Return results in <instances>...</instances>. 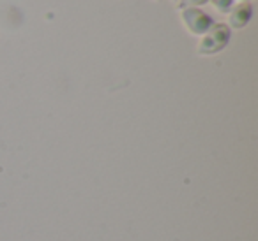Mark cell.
<instances>
[{"mask_svg": "<svg viewBox=\"0 0 258 241\" xmlns=\"http://www.w3.org/2000/svg\"><path fill=\"white\" fill-rule=\"evenodd\" d=\"M230 41V29L226 25H212L200 43V53L212 55L221 51Z\"/></svg>", "mask_w": 258, "mask_h": 241, "instance_id": "obj_1", "label": "cell"}, {"mask_svg": "<svg viewBox=\"0 0 258 241\" xmlns=\"http://www.w3.org/2000/svg\"><path fill=\"white\" fill-rule=\"evenodd\" d=\"M182 20L186 23V27L197 36H202V34H207L209 29L214 25L212 18L207 15L205 11L197 8H186L182 9Z\"/></svg>", "mask_w": 258, "mask_h": 241, "instance_id": "obj_2", "label": "cell"}, {"mask_svg": "<svg viewBox=\"0 0 258 241\" xmlns=\"http://www.w3.org/2000/svg\"><path fill=\"white\" fill-rule=\"evenodd\" d=\"M253 15V8L249 4H239L232 9V15H230V25L233 29H242L247 25V22L251 20Z\"/></svg>", "mask_w": 258, "mask_h": 241, "instance_id": "obj_3", "label": "cell"}, {"mask_svg": "<svg viewBox=\"0 0 258 241\" xmlns=\"http://www.w3.org/2000/svg\"><path fill=\"white\" fill-rule=\"evenodd\" d=\"M216 6V9L221 13H230V8H232L233 0H209Z\"/></svg>", "mask_w": 258, "mask_h": 241, "instance_id": "obj_4", "label": "cell"}, {"mask_svg": "<svg viewBox=\"0 0 258 241\" xmlns=\"http://www.w3.org/2000/svg\"><path fill=\"white\" fill-rule=\"evenodd\" d=\"M209 0H186V4H191V6H204L207 4Z\"/></svg>", "mask_w": 258, "mask_h": 241, "instance_id": "obj_5", "label": "cell"}]
</instances>
